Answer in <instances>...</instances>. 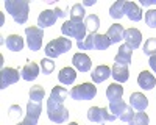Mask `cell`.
Returning a JSON list of instances; mask_svg holds the SVG:
<instances>
[{
    "label": "cell",
    "mask_w": 156,
    "mask_h": 125,
    "mask_svg": "<svg viewBox=\"0 0 156 125\" xmlns=\"http://www.w3.org/2000/svg\"><path fill=\"white\" fill-rule=\"evenodd\" d=\"M5 8L17 23H25L28 20V12H30L28 0H5Z\"/></svg>",
    "instance_id": "cell-1"
},
{
    "label": "cell",
    "mask_w": 156,
    "mask_h": 125,
    "mask_svg": "<svg viewBox=\"0 0 156 125\" xmlns=\"http://www.w3.org/2000/svg\"><path fill=\"white\" fill-rule=\"evenodd\" d=\"M69 109L64 106V103H58L55 100H51L48 97L47 100V116L51 122L55 123H64L69 119Z\"/></svg>",
    "instance_id": "cell-2"
},
{
    "label": "cell",
    "mask_w": 156,
    "mask_h": 125,
    "mask_svg": "<svg viewBox=\"0 0 156 125\" xmlns=\"http://www.w3.org/2000/svg\"><path fill=\"white\" fill-rule=\"evenodd\" d=\"M86 25L84 22H75V20H67L62 23L61 27V33L67 38H75L78 42L84 41L86 38Z\"/></svg>",
    "instance_id": "cell-3"
},
{
    "label": "cell",
    "mask_w": 156,
    "mask_h": 125,
    "mask_svg": "<svg viewBox=\"0 0 156 125\" xmlns=\"http://www.w3.org/2000/svg\"><path fill=\"white\" fill-rule=\"evenodd\" d=\"M72 48V42L67 38H56L45 45V55L48 58H58L59 55L69 52Z\"/></svg>",
    "instance_id": "cell-4"
},
{
    "label": "cell",
    "mask_w": 156,
    "mask_h": 125,
    "mask_svg": "<svg viewBox=\"0 0 156 125\" xmlns=\"http://www.w3.org/2000/svg\"><path fill=\"white\" fill-rule=\"evenodd\" d=\"M97 94V88L92 84V83H81L75 88H72L69 95L73 98V100H92Z\"/></svg>",
    "instance_id": "cell-5"
},
{
    "label": "cell",
    "mask_w": 156,
    "mask_h": 125,
    "mask_svg": "<svg viewBox=\"0 0 156 125\" xmlns=\"http://www.w3.org/2000/svg\"><path fill=\"white\" fill-rule=\"evenodd\" d=\"M87 119L94 123H103V122H112L117 117L106 108H100V106H90L87 109Z\"/></svg>",
    "instance_id": "cell-6"
},
{
    "label": "cell",
    "mask_w": 156,
    "mask_h": 125,
    "mask_svg": "<svg viewBox=\"0 0 156 125\" xmlns=\"http://www.w3.org/2000/svg\"><path fill=\"white\" fill-rule=\"evenodd\" d=\"M25 34H27V45L31 52H37L42 47V38L44 31L39 27H27L25 28Z\"/></svg>",
    "instance_id": "cell-7"
},
{
    "label": "cell",
    "mask_w": 156,
    "mask_h": 125,
    "mask_svg": "<svg viewBox=\"0 0 156 125\" xmlns=\"http://www.w3.org/2000/svg\"><path fill=\"white\" fill-rule=\"evenodd\" d=\"M41 112H42V103H36V102H31L30 100L27 105V116L17 125H37Z\"/></svg>",
    "instance_id": "cell-8"
},
{
    "label": "cell",
    "mask_w": 156,
    "mask_h": 125,
    "mask_svg": "<svg viewBox=\"0 0 156 125\" xmlns=\"http://www.w3.org/2000/svg\"><path fill=\"white\" fill-rule=\"evenodd\" d=\"M19 70L12 69V67H3L0 72V89H6L9 84H14L19 81Z\"/></svg>",
    "instance_id": "cell-9"
},
{
    "label": "cell",
    "mask_w": 156,
    "mask_h": 125,
    "mask_svg": "<svg viewBox=\"0 0 156 125\" xmlns=\"http://www.w3.org/2000/svg\"><path fill=\"white\" fill-rule=\"evenodd\" d=\"M123 41L126 42L128 47L131 48H139L142 42V33L137 28H128L123 33Z\"/></svg>",
    "instance_id": "cell-10"
},
{
    "label": "cell",
    "mask_w": 156,
    "mask_h": 125,
    "mask_svg": "<svg viewBox=\"0 0 156 125\" xmlns=\"http://www.w3.org/2000/svg\"><path fill=\"white\" fill-rule=\"evenodd\" d=\"M128 66L120 64V62H114V66L111 67V77L115 80V83H125L128 80Z\"/></svg>",
    "instance_id": "cell-11"
},
{
    "label": "cell",
    "mask_w": 156,
    "mask_h": 125,
    "mask_svg": "<svg viewBox=\"0 0 156 125\" xmlns=\"http://www.w3.org/2000/svg\"><path fill=\"white\" fill-rule=\"evenodd\" d=\"M72 62H73V67L80 72H89L90 70V58L86 55V53H75L73 58H72Z\"/></svg>",
    "instance_id": "cell-12"
},
{
    "label": "cell",
    "mask_w": 156,
    "mask_h": 125,
    "mask_svg": "<svg viewBox=\"0 0 156 125\" xmlns=\"http://www.w3.org/2000/svg\"><path fill=\"white\" fill-rule=\"evenodd\" d=\"M58 16L55 14V11H51V9H44L41 14H39L37 17V27L39 28H45V27H51L55 22H56Z\"/></svg>",
    "instance_id": "cell-13"
},
{
    "label": "cell",
    "mask_w": 156,
    "mask_h": 125,
    "mask_svg": "<svg viewBox=\"0 0 156 125\" xmlns=\"http://www.w3.org/2000/svg\"><path fill=\"white\" fill-rule=\"evenodd\" d=\"M123 12H125V16L133 22H139L142 19V9L134 2H125Z\"/></svg>",
    "instance_id": "cell-14"
},
{
    "label": "cell",
    "mask_w": 156,
    "mask_h": 125,
    "mask_svg": "<svg viewBox=\"0 0 156 125\" xmlns=\"http://www.w3.org/2000/svg\"><path fill=\"white\" fill-rule=\"evenodd\" d=\"M129 105H131L133 109L145 111V108L148 106V98L140 92H133L131 95H129Z\"/></svg>",
    "instance_id": "cell-15"
},
{
    "label": "cell",
    "mask_w": 156,
    "mask_h": 125,
    "mask_svg": "<svg viewBox=\"0 0 156 125\" xmlns=\"http://www.w3.org/2000/svg\"><path fill=\"white\" fill-rule=\"evenodd\" d=\"M37 75H39V66L36 64V62L28 61L27 64H25V66L20 69V77H22L25 81H31V80H34Z\"/></svg>",
    "instance_id": "cell-16"
},
{
    "label": "cell",
    "mask_w": 156,
    "mask_h": 125,
    "mask_svg": "<svg viewBox=\"0 0 156 125\" xmlns=\"http://www.w3.org/2000/svg\"><path fill=\"white\" fill-rule=\"evenodd\" d=\"M137 84L142 88V89H153L154 84H156V78H154V75H151V72L148 70H144V72H140L139 73V77H137Z\"/></svg>",
    "instance_id": "cell-17"
},
{
    "label": "cell",
    "mask_w": 156,
    "mask_h": 125,
    "mask_svg": "<svg viewBox=\"0 0 156 125\" xmlns=\"http://www.w3.org/2000/svg\"><path fill=\"white\" fill-rule=\"evenodd\" d=\"M131 55H133V48L131 47H128L126 44H122L119 47V52H117L114 61L115 62H120V64H129L131 62Z\"/></svg>",
    "instance_id": "cell-18"
},
{
    "label": "cell",
    "mask_w": 156,
    "mask_h": 125,
    "mask_svg": "<svg viewBox=\"0 0 156 125\" xmlns=\"http://www.w3.org/2000/svg\"><path fill=\"white\" fill-rule=\"evenodd\" d=\"M90 77H92L94 83H103L106 78L111 77V67H108V66H105V64H100V66H97V67L92 70Z\"/></svg>",
    "instance_id": "cell-19"
},
{
    "label": "cell",
    "mask_w": 156,
    "mask_h": 125,
    "mask_svg": "<svg viewBox=\"0 0 156 125\" xmlns=\"http://www.w3.org/2000/svg\"><path fill=\"white\" fill-rule=\"evenodd\" d=\"M123 33H125V28L120 23H112L106 34H108V38L111 39L112 44H119L120 41H123Z\"/></svg>",
    "instance_id": "cell-20"
},
{
    "label": "cell",
    "mask_w": 156,
    "mask_h": 125,
    "mask_svg": "<svg viewBox=\"0 0 156 125\" xmlns=\"http://www.w3.org/2000/svg\"><path fill=\"white\" fill-rule=\"evenodd\" d=\"M123 97V88L120 83H112L108 86L106 89V98L109 102H114V100H122Z\"/></svg>",
    "instance_id": "cell-21"
},
{
    "label": "cell",
    "mask_w": 156,
    "mask_h": 125,
    "mask_svg": "<svg viewBox=\"0 0 156 125\" xmlns=\"http://www.w3.org/2000/svg\"><path fill=\"white\" fill-rule=\"evenodd\" d=\"M5 44L11 52H20V50L23 48V38H20L19 34H9L6 38Z\"/></svg>",
    "instance_id": "cell-22"
},
{
    "label": "cell",
    "mask_w": 156,
    "mask_h": 125,
    "mask_svg": "<svg viewBox=\"0 0 156 125\" xmlns=\"http://www.w3.org/2000/svg\"><path fill=\"white\" fill-rule=\"evenodd\" d=\"M76 78V72L75 69L72 67H62L59 70V75H58V80L62 83V84H72Z\"/></svg>",
    "instance_id": "cell-23"
},
{
    "label": "cell",
    "mask_w": 156,
    "mask_h": 125,
    "mask_svg": "<svg viewBox=\"0 0 156 125\" xmlns=\"http://www.w3.org/2000/svg\"><path fill=\"white\" fill-rule=\"evenodd\" d=\"M111 39L108 38V34H98L94 33V50H106L111 45Z\"/></svg>",
    "instance_id": "cell-24"
},
{
    "label": "cell",
    "mask_w": 156,
    "mask_h": 125,
    "mask_svg": "<svg viewBox=\"0 0 156 125\" xmlns=\"http://www.w3.org/2000/svg\"><path fill=\"white\" fill-rule=\"evenodd\" d=\"M67 95H69V91L66 88H61V86H55L50 92V98L58 102V103H64V100L67 98Z\"/></svg>",
    "instance_id": "cell-25"
},
{
    "label": "cell",
    "mask_w": 156,
    "mask_h": 125,
    "mask_svg": "<svg viewBox=\"0 0 156 125\" xmlns=\"http://www.w3.org/2000/svg\"><path fill=\"white\" fill-rule=\"evenodd\" d=\"M70 20H75V22H83L84 16H86V11H84V6L81 3H75L72 8H70Z\"/></svg>",
    "instance_id": "cell-26"
},
{
    "label": "cell",
    "mask_w": 156,
    "mask_h": 125,
    "mask_svg": "<svg viewBox=\"0 0 156 125\" xmlns=\"http://www.w3.org/2000/svg\"><path fill=\"white\" fill-rule=\"evenodd\" d=\"M44 97H45V91H44L42 86H39V84L31 86V89H30V100H31V102L42 103Z\"/></svg>",
    "instance_id": "cell-27"
},
{
    "label": "cell",
    "mask_w": 156,
    "mask_h": 125,
    "mask_svg": "<svg viewBox=\"0 0 156 125\" xmlns=\"http://www.w3.org/2000/svg\"><path fill=\"white\" fill-rule=\"evenodd\" d=\"M84 25H86V28L90 31V33H97L98 27H100V17L97 14H89L86 16L84 19Z\"/></svg>",
    "instance_id": "cell-28"
},
{
    "label": "cell",
    "mask_w": 156,
    "mask_h": 125,
    "mask_svg": "<svg viewBox=\"0 0 156 125\" xmlns=\"http://www.w3.org/2000/svg\"><path fill=\"white\" fill-rule=\"evenodd\" d=\"M126 103L123 102V100H114V102H109V111L112 112V114L115 116V117H120L122 116V112L126 109Z\"/></svg>",
    "instance_id": "cell-29"
},
{
    "label": "cell",
    "mask_w": 156,
    "mask_h": 125,
    "mask_svg": "<svg viewBox=\"0 0 156 125\" xmlns=\"http://www.w3.org/2000/svg\"><path fill=\"white\" fill-rule=\"evenodd\" d=\"M123 6H125L123 0H119V2L112 3V6L109 8V16H111L112 19H120V17H123V16H125Z\"/></svg>",
    "instance_id": "cell-30"
},
{
    "label": "cell",
    "mask_w": 156,
    "mask_h": 125,
    "mask_svg": "<svg viewBox=\"0 0 156 125\" xmlns=\"http://www.w3.org/2000/svg\"><path fill=\"white\" fill-rule=\"evenodd\" d=\"M148 122H150V119H148V116L145 114V112L144 111H137L128 123L129 125H148Z\"/></svg>",
    "instance_id": "cell-31"
},
{
    "label": "cell",
    "mask_w": 156,
    "mask_h": 125,
    "mask_svg": "<svg viewBox=\"0 0 156 125\" xmlns=\"http://www.w3.org/2000/svg\"><path fill=\"white\" fill-rule=\"evenodd\" d=\"M144 53L147 56H153L156 55V38H148V39L144 42Z\"/></svg>",
    "instance_id": "cell-32"
},
{
    "label": "cell",
    "mask_w": 156,
    "mask_h": 125,
    "mask_svg": "<svg viewBox=\"0 0 156 125\" xmlns=\"http://www.w3.org/2000/svg\"><path fill=\"white\" fill-rule=\"evenodd\" d=\"M53 69H55V62L51 61V59H48V58H42L41 59V70L45 75L51 73V72H53Z\"/></svg>",
    "instance_id": "cell-33"
},
{
    "label": "cell",
    "mask_w": 156,
    "mask_h": 125,
    "mask_svg": "<svg viewBox=\"0 0 156 125\" xmlns=\"http://www.w3.org/2000/svg\"><path fill=\"white\" fill-rule=\"evenodd\" d=\"M145 22L150 28H156V9H148L145 12Z\"/></svg>",
    "instance_id": "cell-34"
},
{
    "label": "cell",
    "mask_w": 156,
    "mask_h": 125,
    "mask_svg": "<svg viewBox=\"0 0 156 125\" xmlns=\"http://www.w3.org/2000/svg\"><path fill=\"white\" fill-rule=\"evenodd\" d=\"M9 116H11L12 119L20 117V116H22V109H20V106H17V105H12V106L9 108Z\"/></svg>",
    "instance_id": "cell-35"
},
{
    "label": "cell",
    "mask_w": 156,
    "mask_h": 125,
    "mask_svg": "<svg viewBox=\"0 0 156 125\" xmlns=\"http://www.w3.org/2000/svg\"><path fill=\"white\" fill-rule=\"evenodd\" d=\"M148 64H150V67H151V70L156 73V55H153V56H150V61H148Z\"/></svg>",
    "instance_id": "cell-36"
},
{
    "label": "cell",
    "mask_w": 156,
    "mask_h": 125,
    "mask_svg": "<svg viewBox=\"0 0 156 125\" xmlns=\"http://www.w3.org/2000/svg\"><path fill=\"white\" fill-rule=\"evenodd\" d=\"M140 5L142 6H153V5H156V0H140Z\"/></svg>",
    "instance_id": "cell-37"
},
{
    "label": "cell",
    "mask_w": 156,
    "mask_h": 125,
    "mask_svg": "<svg viewBox=\"0 0 156 125\" xmlns=\"http://www.w3.org/2000/svg\"><path fill=\"white\" fill-rule=\"evenodd\" d=\"M53 11H55V14H56L58 17H66V16H67V12H64V11L59 9V8H55Z\"/></svg>",
    "instance_id": "cell-38"
},
{
    "label": "cell",
    "mask_w": 156,
    "mask_h": 125,
    "mask_svg": "<svg viewBox=\"0 0 156 125\" xmlns=\"http://www.w3.org/2000/svg\"><path fill=\"white\" fill-rule=\"evenodd\" d=\"M95 5V0H84L83 2V6H92Z\"/></svg>",
    "instance_id": "cell-39"
},
{
    "label": "cell",
    "mask_w": 156,
    "mask_h": 125,
    "mask_svg": "<svg viewBox=\"0 0 156 125\" xmlns=\"http://www.w3.org/2000/svg\"><path fill=\"white\" fill-rule=\"evenodd\" d=\"M69 125H78V123H76V122H70Z\"/></svg>",
    "instance_id": "cell-40"
}]
</instances>
